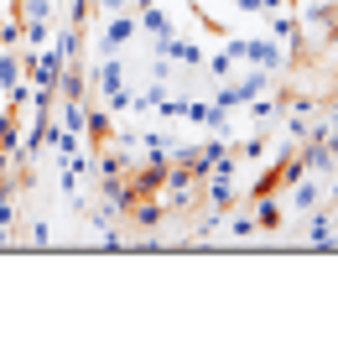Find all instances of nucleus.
<instances>
[{
	"label": "nucleus",
	"instance_id": "8",
	"mask_svg": "<svg viewBox=\"0 0 338 364\" xmlns=\"http://www.w3.org/2000/svg\"><path fill=\"white\" fill-rule=\"evenodd\" d=\"M130 219L141 224L146 235H157V229L167 224V203H162V198H135V203H130Z\"/></svg>",
	"mask_w": 338,
	"mask_h": 364
},
{
	"label": "nucleus",
	"instance_id": "21",
	"mask_svg": "<svg viewBox=\"0 0 338 364\" xmlns=\"http://www.w3.org/2000/svg\"><path fill=\"white\" fill-rule=\"evenodd\" d=\"M234 151H240V161H260V156L270 151V141H265V136H250V141L234 146Z\"/></svg>",
	"mask_w": 338,
	"mask_h": 364
},
{
	"label": "nucleus",
	"instance_id": "10",
	"mask_svg": "<svg viewBox=\"0 0 338 364\" xmlns=\"http://www.w3.org/2000/svg\"><path fill=\"white\" fill-rule=\"evenodd\" d=\"M250 213H255V224L260 229H281V198H276V188H265V193H255V203H250Z\"/></svg>",
	"mask_w": 338,
	"mask_h": 364
},
{
	"label": "nucleus",
	"instance_id": "24",
	"mask_svg": "<svg viewBox=\"0 0 338 364\" xmlns=\"http://www.w3.org/2000/svg\"><path fill=\"white\" fill-rule=\"evenodd\" d=\"M323 47H333V53H338V21L328 26V37H323Z\"/></svg>",
	"mask_w": 338,
	"mask_h": 364
},
{
	"label": "nucleus",
	"instance_id": "2",
	"mask_svg": "<svg viewBox=\"0 0 338 364\" xmlns=\"http://www.w3.org/2000/svg\"><path fill=\"white\" fill-rule=\"evenodd\" d=\"M270 84H276V73H265V68H245V78H224V84L213 89V105L240 114V109L250 105V99L270 94Z\"/></svg>",
	"mask_w": 338,
	"mask_h": 364
},
{
	"label": "nucleus",
	"instance_id": "19",
	"mask_svg": "<svg viewBox=\"0 0 338 364\" xmlns=\"http://www.w3.org/2000/svg\"><path fill=\"white\" fill-rule=\"evenodd\" d=\"M16 141H21V114L0 109V146H16Z\"/></svg>",
	"mask_w": 338,
	"mask_h": 364
},
{
	"label": "nucleus",
	"instance_id": "1",
	"mask_svg": "<svg viewBox=\"0 0 338 364\" xmlns=\"http://www.w3.org/2000/svg\"><path fill=\"white\" fill-rule=\"evenodd\" d=\"M89 89L99 94V105H105L110 114H130V78H125V58L120 53H110V58L94 63Z\"/></svg>",
	"mask_w": 338,
	"mask_h": 364
},
{
	"label": "nucleus",
	"instance_id": "20",
	"mask_svg": "<svg viewBox=\"0 0 338 364\" xmlns=\"http://www.w3.org/2000/svg\"><path fill=\"white\" fill-rule=\"evenodd\" d=\"M229 6L240 11V16H270V11H281L286 0H229Z\"/></svg>",
	"mask_w": 338,
	"mask_h": 364
},
{
	"label": "nucleus",
	"instance_id": "22",
	"mask_svg": "<svg viewBox=\"0 0 338 364\" xmlns=\"http://www.w3.org/2000/svg\"><path fill=\"white\" fill-rule=\"evenodd\" d=\"M31 245H37V250H47V245H53V229H47V219H31Z\"/></svg>",
	"mask_w": 338,
	"mask_h": 364
},
{
	"label": "nucleus",
	"instance_id": "16",
	"mask_svg": "<svg viewBox=\"0 0 338 364\" xmlns=\"http://www.w3.org/2000/svg\"><path fill=\"white\" fill-rule=\"evenodd\" d=\"M16 16H21V21H53L58 0H21V11H16Z\"/></svg>",
	"mask_w": 338,
	"mask_h": 364
},
{
	"label": "nucleus",
	"instance_id": "4",
	"mask_svg": "<svg viewBox=\"0 0 338 364\" xmlns=\"http://www.w3.org/2000/svg\"><path fill=\"white\" fill-rule=\"evenodd\" d=\"M245 68H265V73H286L292 68V47L276 42V37H250V53H245Z\"/></svg>",
	"mask_w": 338,
	"mask_h": 364
},
{
	"label": "nucleus",
	"instance_id": "14",
	"mask_svg": "<svg viewBox=\"0 0 338 364\" xmlns=\"http://www.w3.org/2000/svg\"><path fill=\"white\" fill-rule=\"evenodd\" d=\"M182 109H188V99L172 94V89H162V99H157V109H151V114H157V120H182Z\"/></svg>",
	"mask_w": 338,
	"mask_h": 364
},
{
	"label": "nucleus",
	"instance_id": "23",
	"mask_svg": "<svg viewBox=\"0 0 338 364\" xmlns=\"http://www.w3.org/2000/svg\"><path fill=\"white\" fill-rule=\"evenodd\" d=\"M89 6H99V16H120L130 11V0H89Z\"/></svg>",
	"mask_w": 338,
	"mask_h": 364
},
{
	"label": "nucleus",
	"instance_id": "12",
	"mask_svg": "<svg viewBox=\"0 0 338 364\" xmlns=\"http://www.w3.org/2000/svg\"><path fill=\"white\" fill-rule=\"evenodd\" d=\"M58 99H89V73H83L78 63H63V73H58Z\"/></svg>",
	"mask_w": 338,
	"mask_h": 364
},
{
	"label": "nucleus",
	"instance_id": "3",
	"mask_svg": "<svg viewBox=\"0 0 338 364\" xmlns=\"http://www.w3.org/2000/svg\"><path fill=\"white\" fill-rule=\"evenodd\" d=\"M141 37V26H135V11H120V16H105V26L94 31V53L110 58V53H125V47Z\"/></svg>",
	"mask_w": 338,
	"mask_h": 364
},
{
	"label": "nucleus",
	"instance_id": "18",
	"mask_svg": "<svg viewBox=\"0 0 338 364\" xmlns=\"http://www.w3.org/2000/svg\"><path fill=\"white\" fill-rule=\"evenodd\" d=\"M203 68H208V78H213V84H224V78H234V63H229V53H224V47H218L213 58H203Z\"/></svg>",
	"mask_w": 338,
	"mask_h": 364
},
{
	"label": "nucleus",
	"instance_id": "5",
	"mask_svg": "<svg viewBox=\"0 0 338 364\" xmlns=\"http://www.w3.org/2000/svg\"><path fill=\"white\" fill-rule=\"evenodd\" d=\"M333 21H338V0H302L297 26H302V37H307V42H323Z\"/></svg>",
	"mask_w": 338,
	"mask_h": 364
},
{
	"label": "nucleus",
	"instance_id": "9",
	"mask_svg": "<svg viewBox=\"0 0 338 364\" xmlns=\"http://www.w3.org/2000/svg\"><path fill=\"white\" fill-rule=\"evenodd\" d=\"M21 78H26V47H16V53L0 47V94H11Z\"/></svg>",
	"mask_w": 338,
	"mask_h": 364
},
{
	"label": "nucleus",
	"instance_id": "13",
	"mask_svg": "<svg viewBox=\"0 0 338 364\" xmlns=\"http://www.w3.org/2000/svg\"><path fill=\"white\" fill-rule=\"evenodd\" d=\"M224 229H229V235H234V240H250V235H255V229H260V224H255V213H250L245 203H234V208L224 213Z\"/></svg>",
	"mask_w": 338,
	"mask_h": 364
},
{
	"label": "nucleus",
	"instance_id": "15",
	"mask_svg": "<svg viewBox=\"0 0 338 364\" xmlns=\"http://www.w3.org/2000/svg\"><path fill=\"white\" fill-rule=\"evenodd\" d=\"M83 136H94V141H110V136H115V120H110V109H105V105H94V109H89V130H83Z\"/></svg>",
	"mask_w": 338,
	"mask_h": 364
},
{
	"label": "nucleus",
	"instance_id": "6",
	"mask_svg": "<svg viewBox=\"0 0 338 364\" xmlns=\"http://www.w3.org/2000/svg\"><path fill=\"white\" fill-rule=\"evenodd\" d=\"M167 58H172V68H203V58H208V47L203 42H193V37H172L167 42Z\"/></svg>",
	"mask_w": 338,
	"mask_h": 364
},
{
	"label": "nucleus",
	"instance_id": "11",
	"mask_svg": "<svg viewBox=\"0 0 338 364\" xmlns=\"http://www.w3.org/2000/svg\"><path fill=\"white\" fill-rule=\"evenodd\" d=\"M312 120H317V105H312V99H297L292 114H286V136H292V146H297V141H307Z\"/></svg>",
	"mask_w": 338,
	"mask_h": 364
},
{
	"label": "nucleus",
	"instance_id": "17",
	"mask_svg": "<svg viewBox=\"0 0 338 364\" xmlns=\"http://www.w3.org/2000/svg\"><path fill=\"white\" fill-rule=\"evenodd\" d=\"M0 47H6V53L26 47V42H21V16H0Z\"/></svg>",
	"mask_w": 338,
	"mask_h": 364
},
{
	"label": "nucleus",
	"instance_id": "7",
	"mask_svg": "<svg viewBox=\"0 0 338 364\" xmlns=\"http://www.w3.org/2000/svg\"><path fill=\"white\" fill-rule=\"evenodd\" d=\"M307 245L312 250H338V224H333V213H307Z\"/></svg>",
	"mask_w": 338,
	"mask_h": 364
}]
</instances>
